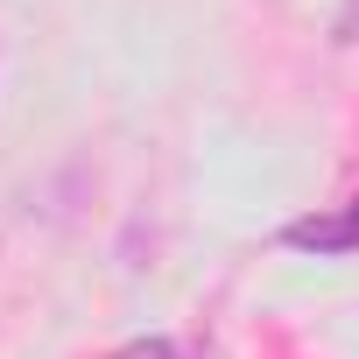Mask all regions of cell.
I'll list each match as a JSON object with an SVG mask.
<instances>
[{
    "label": "cell",
    "instance_id": "1",
    "mask_svg": "<svg viewBox=\"0 0 359 359\" xmlns=\"http://www.w3.org/2000/svg\"><path fill=\"white\" fill-rule=\"evenodd\" d=\"M282 247H296V254H359V198L352 205H338V212H310V219H289L282 226Z\"/></svg>",
    "mask_w": 359,
    "mask_h": 359
},
{
    "label": "cell",
    "instance_id": "2",
    "mask_svg": "<svg viewBox=\"0 0 359 359\" xmlns=\"http://www.w3.org/2000/svg\"><path fill=\"white\" fill-rule=\"evenodd\" d=\"M113 359H176V352H169V338H134V345H120Z\"/></svg>",
    "mask_w": 359,
    "mask_h": 359
},
{
    "label": "cell",
    "instance_id": "3",
    "mask_svg": "<svg viewBox=\"0 0 359 359\" xmlns=\"http://www.w3.org/2000/svg\"><path fill=\"white\" fill-rule=\"evenodd\" d=\"M338 43H359V0H345V8H338Z\"/></svg>",
    "mask_w": 359,
    "mask_h": 359
}]
</instances>
